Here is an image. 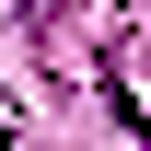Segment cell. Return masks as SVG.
Masks as SVG:
<instances>
[{"label": "cell", "mask_w": 151, "mask_h": 151, "mask_svg": "<svg viewBox=\"0 0 151 151\" xmlns=\"http://www.w3.org/2000/svg\"><path fill=\"white\" fill-rule=\"evenodd\" d=\"M0 151H12V116H0Z\"/></svg>", "instance_id": "obj_1"}]
</instances>
